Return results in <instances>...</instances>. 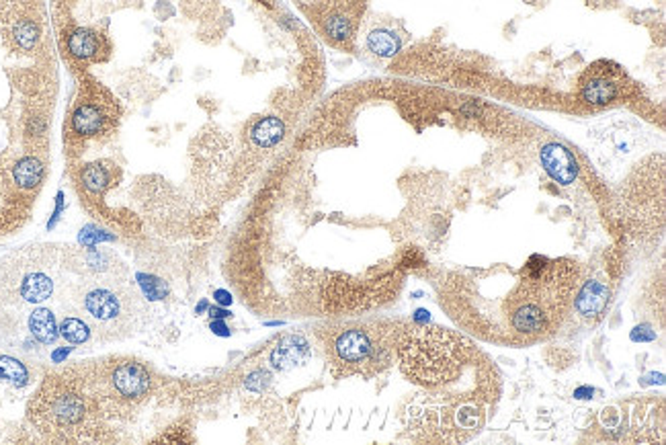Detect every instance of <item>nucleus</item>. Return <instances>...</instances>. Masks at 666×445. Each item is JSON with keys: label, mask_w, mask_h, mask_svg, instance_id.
Returning a JSON list of instances; mask_svg holds the SVG:
<instances>
[{"label": "nucleus", "mask_w": 666, "mask_h": 445, "mask_svg": "<svg viewBox=\"0 0 666 445\" xmlns=\"http://www.w3.org/2000/svg\"><path fill=\"white\" fill-rule=\"evenodd\" d=\"M398 355L404 376L412 384L433 390L461 376L474 357V345L454 330L414 322L402 333Z\"/></svg>", "instance_id": "1"}, {"label": "nucleus", "mask_w": 666, "mask_h": 445, "mask_svg": "<svg viewBox=\"0 0 666 445\" xmlns=\"http://www.w3.org/2000/svg\"><path fill=\"white\" fill-rule=\"evenodd\" d=\"M408 427L417 433H424V439L441 442H468L482 429L486 421L484 404L476 402L472 394L457 398H443V394H423L408 404Z\"/></svg>", "instance_id": "2"}, {"label": "nucleus", "mask_w": 666, "mask_h": 445, "mask_svg": "<svg viewBox=\"0 0 666 445\" xmlns=\"http://www.w3.org/2000/svg\"><path fill=\"white\" fill-rule=\"evenodd\" d=\"M334 355L342 365L361 370L371 367L375 372L390 365L394 357V335L392 330H365L349 328L342 330L333 345Z\"/></svg>", "instance_id": "3"}, {"label": "nucleus", "mask_w": 666, "mask_h": 445, "mask_svg": "<svg viewBox=\"0 0 666 445\" xmlns=\"http://www.w3.org/2000/svg\"><path fill=\"white\" fill-rule=\"evenodd\" d=\"M365 0H331L324 10L316 17V23L324 37L334 45H349L357 33L359 17L363 13Z\"/></svg>", "instance_id": "4"}, {"label": "nucleus", "mask_w": 666, "mask_h": 445, "mask_svg": "<svg viewBox=\"0 0 666 445\" xmlns=\"http://www.w3.org/2000/svg\"><path fill=\"white\" fill-rule=\"evenodd\" d=\"M540 160H542V166L544 170L558 183V185H572L578 177V162H576L574 154L558 144V142H551V144H545L540 152Z\"/></svg>", "instance_id": "5"}, {"label": "nucleus", "mask_w": 666, "mask_h": 445, "mask_svg": "<svg viewBox=\"0 0 666 445\" xmlns=\"http://www.w3.org/2000/svg\"><path fill=\"white\" fill-rule=\"evenodd\" d=\"M607 306H609V289L599 282H586L574 300L578 316L588 322H597L599 318H603Z\"/></svg>", "instance_id": "6"}, {"label": "nucleus", "mask_w": 666, "mask_h": 445, "mask_svg": "<svg viewBox=\"0 0 666 445\" xmlns=\"http://www.w3.org/2000/svg\"><path fill=\"white\" fill-rule=\"evenodd\" d=\"M580 93H582V99L591 105H609L619 96L621 89H619V82L613 78V74L588 72V76L580 85Z\"/></svg>", "instance_id": "7"}, {"label": "nucleus", "mask_w": 666, "mask_h": 445, "mask_svg": "<svg viewBox=\"0 0 666 445\" xmlns=\"http://www.w3.org/2000/svg\"><path fill=\"white\" fill-rule=\"evenodd\" d=\"M113 384L117 392L127 398H140L148 392L150 378L146 370L138 363H123L113 374Z\"/></svg>", "instance_id": "8"}, {"label": "nucleus", "mask_w": 666, "mask_h": 445, "mask_svg": "<svg viewBox=\"0 0 666 445\" xmlns=\"http://www.w3.org/2000/svg\"><path fill=\"white\" fill-rule=\"evenodd\" d=\"M310 355V347L302 337H287L283 339L271 353V365L275 370H291L296 365H302Z\"/></svg>", "instance_id": "9"}, {"label": "nucleus", "mask_w": 666, "mask_h": 445, "mask_svg": "<svg viewBox=\"0 0 666 445\" xmlns=\"http://www.w3.org/2000/svg\"><path fill=\"white\" fill-rule=\"evenodd\" d=\"M103 127H105V113L96 105H80L72 113V129L82 138L96 136Z\"/></svg>", "instance_id": "10"}, {"label": "nucleus", "mask_w": 666, "mask_h": 445, "mask_svg": "<svg viewBox=\"0 0 666 445\" xmlns=\"http://www.w3.org/2000/svg\"><path fill=\"white\" fill-rule=\"evenodd\" d=\"M85 306H87L89 314L96 320H113L122 310L120 300L107 289H92L91 293L85 298Z\"/></svg>", "instance_id": "11"}, {"label": "nucleus", "mask_w": 666, "mask_h": 445, "mask_svg": "<svg viewBox=\"0 0 666 445\" xmlns=\"http://www.w3.org/2000/svg\"><path fill=\"white\" fill-rule=\"evenodd\" d=\"M283 136H285V126H283V122L279 119V117H263V119H259L252 129H250V140H252V144L254 146H259V148H273V146H277L281 140H283Z\"/></svg>", "instance_id": "12"}, {"label": "nucleus", "mask_w": 666, "mask_h": 445, "mask_svg": "<svg viewBox=\"0 0 666 445\" xmlns=\"http://www.w3.org/2000/svg\"><path fill=\"white\" fill-rule=\"evenodd\" d=\"M101 48L99 35L92 29H74L68 35V52L78 60H91Z\"/></svg>", "instance_id": "13"}, {"label": "nucleus", "mask_w": 666, "mask_h": 445, "mask_svg": "<svg viewBox=\"0 0 666 445\" xmlns=\"http://www.w3.org/2000/svg\"><path fill=\"white\" fill-rule=\"evenodd\" d=\"M43 162L35 156H25L21 159L15 168H13V179L21 189H35L41 181H43Z\"/></svg>", "instance_id": "14"}, {"label": "nucleus", "mask_w": 666, "mask_h": 445, "mask_svg": "<svg viewBox=\"0 0 666 445\" xmlns=\"http://www.w3.org/2000/svg\"><path fill=\"white\" fill-rule=\"evenodd\" d=\"M31 335L45 345H52L58 339V326H56V318L50 310L45 308H37L33 310L29 316Z\"/></svg>", "instance_id": "15"}, {"label": "nucleus", "mask_w": 666, "mask_h": 445, "mask_svg": "<svg viewBox=\"0 0 666 445\" xmlns=\"http://www.w3.org/2000/svg\"><path fill=\"white\" fill-rule=\"evenodd\" d=\"M400 45H402L400 37L392 29H386V27L373 29L367 35V48L379 58H392L394 54H398Z\"/></svg>", "instance_id": "16"}, {"label": "nucleus", "mask_w": 666, "mask_h": 445, "mask_svg": "<svg viewBox=\"0 0 666 445\" xmlns=\"http://www.w3.org/2000/svg\"><path fill=\"white\" fill-rule=\"evenodd\" d=\"M52 414L61 425H72V423L80 421V416L85 414V404H82L80 396H76V394H61L60 398H56V402L52 407Z\"/></svg>", "instance_id": "17"}, {"label": "nucleus", "mask_w": 666, "mask_h": 445, "mask_svg": "<svg viewBox=\"0 0 666 445\" xmlns=\"http://www.w3.org/2000/svg\"><path fill=\"white\" fill-rule=\"evenodd\" d=\"M52 291H54V284L43 273H31L23 279V286H21L23 300H27L31 304H39V302L48 300L52 296Z\"/></svg>", "instance_id": "18"}, {"label": "nucleus", "mask_w": 666, "mask_h": 445, "mask_svg": "<svg viewBox=\"0 0 666 445\" xmlns=\"http://www.w3.org/2000/svg\"><path fill=\"white\" fill-rule=\"evenodd\" d=\"M80 181L85 185V189H89L91 193H103V191L109 187V170L94 162V164H87L80 173Z\"/></svg>", "instance_id": "19"}, {"label": "nucleus", "mask_w": 666, "mask_h": 445, "mask_svg": "<svg viewBox=\"0 0 666 445\" xmlns=\"http://www.w3.org/2000/svg\"><path fill=\"white\" fill-rule=\"evenodd\" d=\"M27 380H29V372L21 361H17L13 357H0V381L25 386Z\"/></svg>", "instance_id": "20"}, {"label": "nucleus", "mask_w": 666, "mask_h": 445, "mask_svg": "<svg viewBox=\"0 0 666 445\" xmlns=\"http://www.w3.org/2000/svg\"><path fill=\"white\" fill-rule=\"evenodd\" d=\"M60 335L68 343H72V345H82V343L89 341L91 330H89V326H87L82 320H78V318H66V320L61 322Z\"/></svg>", "instance_id": "21"}, {"label": "nucleus", "mask_w": 666, "mask_h": 445, "mask_svg": "<svg viewBox=\"0 0 666 445\" xmlns=\"http://www.w3.org/2000/svg\"><path fill=\"white\" fill-rule=\"evenodd\" d=\"M13 39L15 43L21 48V50H33L39 41V27L33 23V21H21L15 31H13Z\"/></svg>", "instance_id": "22"}, {"label": "nucleus", "mask_w": 666, "mask_h": 445, "mask_svg": "<svg viewBox=\"0 0 666 445\" xmlns=\"http://www.w3.org/2000/svg\"><path fill=\"white\" fill-rule=\"evenodd\" d=\"M107 238H109L107 234H103L101 230H94L91 226L80 232V242L82 245H94L96 240H107Z\"/></svg>", "instance_id": "23"}, {"label": "nucleus", "mask_w": 666, "mask_h": 445, "mask_svg": "<svg viewBox=\"0 0 666 445\" xmlns=\"http://www.w3.org/2000/svg\"><path fill=\"white\" fill-rule=\"evenodd\" d=\"M61 207H64V193H58V197H56V212H54V216H52V220L48 224V228H54L56 222H58V218H60L61 214Z\"/></svg>", "instance_id": "24"}, {"label": "nucleus", "mask_w": 666, "mask_h": 445, "mask_svg": "<svg viewBox=\"0 0 666 445\" xmlns=\"http://www.w3.org/2000/svg\"><path fill=\"white\" fill-rule=\"evenodd\" d=\"M644 328L646 326H637L632 333V341H654L656 339V333H650V335H644Z\"/></svg>", "instance_id": "25"}, {"label": "nucleus", "mask_w": 666, "mask_h": 445, "mask_svg": "<svg viewBox=\"0 0 666 445\" xmlns=\"http://www.w3.org/2000/svg\"><path fill=\"white\" fill-rule=\"evenodd\" d=\"M213 298L217 300V304H224V306L232 304V296H230L228 291H224V289H217V291L213 293Z\"/></svg>", "instance_id": "26"}, {"label": "nucleus", "mask_w": 666, "mask_h": 445, "mask_svg": "<svg viewBox=\"0 0 666 445\" xmlns=\"http://www.w3.org/2000/svg\"><path fill=\"white\" fill-rule=\"evenodd\" d=\"M212 330L215 333V335H224V337H228V335H230V328H228L224 322H217V320L212 322Z\"/></svg>", "instance_id": "27"}, {"label": "nucleus", "mask_w": 666, "mask_h": 445, "mask_svg": "<svg viewBox=\"0 0 666 445\" xmlns=\"http://www.w3.org/2000/svg\"><path fill=\"white\" fill-rule=\"evenodd\" d=\"M591 394H593V388H578L574 392L576 398H591Z\"/></svg>", "instance_id": "28"}, {"label": "nucleus", "mask_w": 666, "mask_h": 445, "mask_svg": "<svg viewBox=\"0 0 666 445\" xmlns=\"http://www.w3.org/2000/svg\"><path fill=\"white\" fill-rule=\"evenodd\" d=\"M212 316L213 318H228V316H230V312H228V310H219V308H212Z\"/></svg>", "instance_id": "29"}, {"label": "nucleus", "mask_w": 666, "mask_h": 445, "mask_svg": "<svg viewBox=\"0 0 666 445\" xmlns=\"http://www.w3.org/2000/svg\"><path fill=\"white\" fill-rule=\"evenodd\" d=\"M423 320H428V312H426V310H417L414 322H423Z\"/></svg>", "instance_id": "30"}, {"label": "nucleus", "mask_w": 666, "mask_h": 445, "mask_svg": "<svg viewBox=\"0 0 666 445\" xmlns=\"http://www.w3.org/2000/svg\"><path fill=\"white\" fill-rule=\"evenodd\" d=\"M68 351H70V349H61V351H56V353H54V361H61V359H64V357H66V355H68Z\"/></svg>", "instance_id": "31"}, {"label": "nucleus", "mask_w": 666, "mask_h": 445, "mask_svg": "<svg viewBox=\"0 0 666 445\" xmlns=\"http://www.w3.org/2000/svg\"><path fill=\"white\" fill-rule=\"evenodd\" d=\"M263 4H267V6H273V0H261Z\"/></svg>", "instance_id": "32"}]
</instances>
